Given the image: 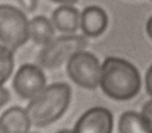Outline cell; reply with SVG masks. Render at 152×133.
<instances>
[{"label": "cell", "mask_w": 152, "mask_h": 133, "mask_svg": "<svg viewBox=\"0 0 152 133\" xmlns=\"http://www.w3.org/2000/svg\"><path fill=\"white\" fill-rule=\"evenodd\" d=\"M100 87L110 99L129 100L140 90V74L128 61L120 57H107L101 64Z\"/></svg>", "instance_id": "6da1fadb"}, {"label": "cell", "mask_w": 152, "mask_h": 133, "mask_svg": "<svg viewBox=\"0 0 152 133\" xmlns=\"http://www.w3.org/2000/svg\"><path fill=\"white\" fill-rule=\"evenodd\" d=\"M71 89L66 83H52L30 100L26 112L31 124L44 127L59 119L66 110Z\"/></svg>", "instance_id": "7a4b0ae2"}, {"label": "cell", "mask_w": 152, "mask_h": 133, "mask_svg": "<svg viewBox=\"0 0 152 133\" xmlns=\"http://www.w3.org/2000/svg\"><path fill=\"white\" fill-rule=\"evenodd\" d=\"M87 44L86 37L75 33L53 38L48 44L43 45L38 55V62L43 68L56 69L68 62L74 53L84 50Z\"/></svg>", "instance_id": "3957f363"}, {"label": "cell", "mask_w": 152, "mask_h": 133, "mask_svg": "<svg viewBox=\"0 0 152 133\" xmlns=\"http://www.w3.org/2000/svg\"><path fill=\"white\" fill-rule=\"evenodd\" d=\"M28 38V20L24 12L11 5H0V44L14 51Z\"/></svg>", "instance_id": "277c9868"}, {"label": "cell", "mask_w": 152, "mask_h": 133, "mask_svg": "<svg viewBox=\"0 0 152 133\" xmlns=\"http://www.w3.org/2000/svg\"><path fill=\"white\" fill-rule=\"evenodd\" d=\"M66 72L77 86L95 89L100 86L101 64L95 55L86 50L74 53L66 62Z\"/></svg>", "instance_id": "5b68a950"}, {"label": "cell", "mask_w": 152, "mask_h": 133, "mask_svg": "<svg viewBox=\"0 0 152 133\" xmlns=\"http://www.w3.org/2000/svg\"><path fill=\"white\" fill-rule=\"evenodd\" d=\"M46 78L43 70L33 64L21 65L14 75L13 88L21 99L31 100L45 88Z\"/></svg>", "instance_id": "8992f818"}, {"label": "cell", "mask_w": 152, "mask_h": 133, "mask_svg": "<svg viewBox=\"0 0 152 133\" xmlns=\"http://www.w3.org/2000/svg\"><path fill=\"white\" fill-rule=\"evenodd\" d=\"M113 115L103 107L88 109L76 122L74 133H112Z\"/></svg>", "instance_id": "52a82bcc"}, {"label": "cell", "mask_w": 152, "mask_h": 133, "mask_svg": "<svg viewBox=\"0 0 152 133\" xmlns=\"http://www.w3.org/2000/svg\"><path fill=\"white\" fill-rule=\"evenodd\" d=\"M108 17L99 6H88L81 12L80 27L87 37H99L107 28Z\"/></svg>", "instance_id": "ba28073f"}, {"label": "cell", "mask_w": 152, "mask_h": 133, "mask_svg": "<svg viewBox=\"0 0 152 133\" xmlns=\"http://www.w3.org/2000/svg\"><path fill=\"white\" fill-rule=\"evenodd\" d=\"M51 21L58 31L71 34L80 28L81 13L72 5H61L53 11Z\"/></svg>", "instance_id": "9c48e42d"}, {"label": "cell", "mask_w": 152, "mask_h": 133, "mask_svg": "<svg viewBox=\"0 0 152 133\" xmlns=\"http://www.w3.org/2000/svg\"><path fill=\"white\" fill-rule=\"evenodd\" d=\"M0 122L7 133H27L32 125L26 109L20 107H12L5 110L0 116Z\"/></svg>", "instance_id": "30bf717a"}, {"label": "cell", "mask_w": 152, "mask_h": 133, "mask_svg": "<svg viewBox=\"0 0 152 133\" xmlns=\"http://www.w3.org/2000/svg\"><path fill=\"white\" fill-rule=\"evenodd\" d=\"M28 36L39 45H45L53 39L55 26L44 15H37L28 21Z\"/></svg>", "instance_id": "8fae6325"}, {"label": "cell", "mask_w": 152, "mask_h": 133, "mask_svg": "<svg viewBox=\"0 0 152 133\" xmlns=\"http://www.w3.org/2000/svg\"><path fill=\"white\" fill-rule=\"evenodd\" d=\"M120 133H152V127L137 112H125L119 120Z\"/></svg>", "instance_id": "7c38bea8"}, {"label": "cell", "mask_w": 152, "mask_h": 133, "mask_svg": "<svg viewBox=\"0 0 152 133\" xmlns=\"http://www.w3.org/2000/svg\"><path fill=\"white\" fill-rule=\"evenodd\" d=\"M14 68L13 51L0 44V86H2L12 75Z\"/></svg>", "instance_id": "4fadbf2b"}, {"label": "cell", "mask_w": 152, "mask_h": 133, "mask_svg": "<svg viewBox=\"0 0 152 133\" xmlns=\"http://www.w3.org/2000/svg\"><path fill=\"white\" fill-rule=\"evenodd\" d=\"M140 114L142 115V118H144V119L150 124V126L152 127V99L148 100V101L144 104V107H142Z\"/></svg>", "instance_id": "5bb4252c"}, {"label": "cell", "mask_w": 152, "mask_h": 133, "mask_svg": "<svg viewBox=\"0 0 152 133\" xmlns=\"http://www.w3.org/2000/svg\"><path fill=\"white\" fill-rule=\"evenodd\" d=\"M18 2L27 12H32L37 7V0H18Z\"/></svg>", "instance_id": "9a60e30c"}, {"label": "cell", "mask_w": 152, "mask_h": 133, "mask_svg": "<svg viewBox=\"0 0 152 133\" xmlns=\"http://www.w3.org/2000/svg\"><path fill=\"white\" fill-rule=\"evenodd\" d=\"M145 84H146V90L147 93L152 96V64L148 66L146 75H145Z\"/></svg>", "instance_id": "2e32d148"}, {"label": "cell", "mask_w": 152, "mask_h": 133, "mask_svg": "<svg viewBox=\"0 0 152 133\" xmlns=\"http://www.w3.org/2000/svg\"><path fill=\"white\" fill-rule=\"evenodd\" d=\"M10 100V93L2 86H0V108L5 106Z\"/></svg>", "instance_id": "e0dca14e"}, {"label": "cell", "mask_w": 152, "mask_h": 133, "mask_svg": "<svg viewBox=\"0 0 152 133\" xmlns=\"http://www.w3.org/2000/svg\"><path fill=\"white\" fill-rule=\"evenodd\" d=\"M146 32H147L148 37L152 39V15L148 18V20L146 23Z\"/></svg>", "instance_id": "ac0fdd59"}, {"label": "cell", "mask_w": 152, "mask_h": 133, "mask_svg": "<svg viewBox=\"0 0 152 133\" xmlns=\"http://www.w3.org/2000/svg\"><path fill=\"white\" fill-rule=\"evenodd\" d=\"M55 2H58L61 5H74L77 2V0H52Z\"/></svg>", "instance_id": "d6986e66"}, {"label": "cell", "mask_w": 152, "mask_h": 133, "mask_svg": "<svg viewBox=\"0 0 152 133\" xmlns=\"http://www.w3.org/2000/svg\"><path fill=\"white\" fill-rule=\"evenodd\" d=\"M57 133H74V131H69V129H62V131H59V132H57Z\"/></svg>", "instance_id": "ffe728a7"}, {"label": "cell", "mask_w": 152, "mask_h": 133, "mask_svg": "<svg viewBox=\"0 0 152 133\" xmlns=\"http://www.w3.org/2000/svg\"><path fill=\"white\" fill-rule=\"evenodd\" d=\"M0 133H7V132L5 131V128H4V126L1 125V122H0Z\"/></svg>", "instance_id": "44dd1931"}, {"label": "cell", "mask_w": 152, "mask_h": 133, "mask_svg": "<svg viewBox=\"0 0 152 133\" xmlns=\"http://www.w3.org/2000/svg\"><path fill=\"white\" fill-rule=\"evenodd\" d=\"M27 133H30V132H27Z\"/></svg>", "instance_id": "7402d4cb"}]
</instances>
